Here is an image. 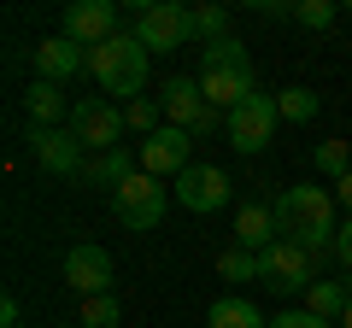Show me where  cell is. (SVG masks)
I'll return each instance as SVG.
<instances>
[{
  "mask_svg": "<svg viewBox=\"0 0 352 328\" xmlns=\"http://www.w3.org/2000/svg\"><path fill=\"white\" fill-rule=\"evenodd\" d=\"M217 276H223V281H258V253H247V246H223V253H217Z\"/></svg>",
  "mask_w": 352,
  "mask_h": 328,
  "instance_id": "7402d4cb",
  "label": "cell"
},
{
  "mask_svg": "<svg viewBox=\"0 0 352 328\" xmlns=\"http://www.w3.org/2000/svg\"><path fill=\"white\" fill-rule=\"evenodd\" d=\"M159 106H164V124L194 129V124H200V112H206V94H200L194 76H170V82L159 89Z\"/></svg>",
  "mask_w": 352,
  "mask_h": 328,
  "instance_id": "9a60e30c",
  "label": "cell"
},
{
  "mask_svg": "<svg viewBox=\"0 0 352 328\" xmlns=\"http://www.w3.org/2000/svg\"><path fill=\"white\" fill-rule=\"evenodd\" d=\"M129 12H135V41L147 53H176V47H188L200 36L194 30V12L176 6V0H135Z\"/></svg>",
  "mask_w": 352,
  "mask_h": 328,
  "instance_id": "277c9868",
  "label": "cell"
},
{
  "mask_svg": "<svg viewBox=\"0 0 352 328\" xmlns=\"http://www.w3.org/2000/svg\"><path fill=\"white\" fill-rule=\"evenodd\" d=\"M317 170H323V176H352V147L346 141H317Z\"/></svg>",
  "mask_w": 352,
  "mask_h": 328,
  "instance_id": "cb8c5ba5",
  "label": "cell"
},
{
  "mask_svg": "<svg viewBox=\"0 0 352 328\" xmlns=\"http://www.w3.org/2000/svg\"><path fill=\"white\" fill-rule=\"evenodd\" d=\"M124 129H135L141 141L159 135V129H164V106H159V100H147V94H141V100H129V106H124Z\"/></svg>",
  "mask_w": 352,
  "mask_h": 328,
  "instance_id": "44dd1931",
  "label": "cell"
},
{
  "mask_svg": "<svg viewBox=\"0 0 352 328\" xmlns=\"http://www.w3.org/2000/svg\"><path fill=\"white\" fill-rule=\"evenodd\" d=\"M276 112L288 117V124H311V117H317V94L294 82V89H282V94H276Z\"/></svg>",
  "mask_w": 352,
  "mask_h": 328,
  "instance_id": "603a6c76",
  "label": "cell"
},
{
  "mask_svg": "<svg viewBox=\"0 0 352 328\" xmlns=\"http://www.w3.org/2000/svg\"><path fill=\"white\" fill-rule=\"evenodd\" d=\"M270 328H340V323H323L311 311H282V316H270Z\"/></svg>",
  "mask_w": 352,
  "mask_h": 328,
  "instance_id": "83f0119b",
  "label": "cell"
},
{
  "mask_svg": "<svg viewBox=\"0 0 352 328\" xmlns=\"http://www.w3.org/2000/svg\"><path fill=\"white\" fill-rule=\"evenodd\" d=\"M346 299H352L346 281H317V288L305 293V311L323 316V323H340V316H346Z\"/></svg>",
  "mask_w": 352,
  "mask_h": 328,
  "instance_id": "ffe728a7",
  "label": "cell"
},
{
  "mask_svg": "<svg viewBox=\"0 0 352 328\" xmlns=\"http://www.w3.org/2000/svg\"><path fill=\"white\" fill-rule=\"evenodd\" d=\"M335 258H340V264L352 270V217L340 223V235H335Z\"/></svg>",
  "mask_w": 352,
  "mask_h": 328,
  "instance_id": "f546056e",
  "label": "cell"
},
{
  "mask_svg": "<svg viewBox=\"0 0 352 328\" xmlns=\"http://www.w3.org/2000/svg\"><path fill=\"white\" fill-rule=\"evenodd\" d=\"M65 281H71L82 299H100V293H112V281H118V270H112V253L106 246H71L65 253Z\"/></svg>",
  "mask_w": 352,
  "mask_h": 328,
  "instance_id": "30bf717a",
  "label": "cell"
},
{
  "mask_svg": "<svg viewBox=\"0 0 352 328\" xmlns=\"http://www.w3.org/2000/svg\"><path fill=\"white\" fill-rule=\"evenodd\" d=\"M335 200H340V205L352 211V176H340V182H335Z\"/></svg>",
  "mask_w": 352,
  "mask_h": 328,
  "instance_id": "d6a6232c",
  "label": "cell"
},
{
  "mask_svg": "<svg viewBox=\"0 0 352 328\" xmlns=\"http://www.w3.org/2000/svg\"><path fill=\"white\" fill-rule=\"evenodd\" d=\"M71 135L82 141V147H94V152H112L118 135H124V106L106 100V94H88V100H76V112H71Z\"/></svg>",
  "mask_w": 352,
  "mask_h": 328,
  "instance_id": "52a82bcc",
  "label": "cell"
},
{
  "mask_svg": "<svg viewBox=\"0 0 352 328\" xmlns=\"http://www.w3.org/2000/svg\"><path fill=\"white\" fill-rule=\"evenodd\" d=\"M258 281H270V293L294 299V293H311L323 276H317V258L305 253V246L276 240V246H264V253H258Z\"/></svg>",
  "mask_w": 352,
  "mask_h": 328,
  "instance_id": "5b68a950",
  "label": "cell"
},
{
  "mask_svg": "<svg viewBox=\"0 0 352 328\" xmlns=\"http://www.w3.org/2000/svg\"><path fill=\"white\" fill-rule=\"evenodd\" d=\"M65 36L94 53L100 41L118 36V6L112 0H76V6H65Z\"/></svg>",
  "mask_w": 352,
  "mask_h": 328,
  "instance_id": "7c38bea8",
  "label": "cell"
},
{
  "mask_svg": "<svg viewBox=\"0 0 352 328\" xmlns=\"http://www.w3.org/2000/svg\"><path fill=\"white\" fill-rule=\"evenodd\" d=\"M24 112H30V124H36V129H59V124H71L76 106L65 100L59 82H41V76H36V82H30V94H24Z\"/></svg>",
  "mask_w": 352,
  "mask_h": 328,
  "instance_id": "e0dca14e",
  "label": "cell"
},
{
  "mask_svg": "<svg viewBox=\"0 0 352 328\" xmlns=\"http://www.w3.org/2000/svg\"><path fill=\"white\" fill-rule=\"evenodd\" d=\"M252 12L258 18H294V6L288 0H252Z\"/></svg>",
  "mask_w": 352,
  "mask_h": 328,
  "instance_id": "4dcf8cb0",
  "label": "cell"
},
{
  "mask_svg": "<svg viewBox=\"0 0 352 328\" xmlns=\"http://www.w3.org/2000/svg\"><path fill=\"white\" fill-rule=\"evenodd\" d=\"M194 30H200L206 47L212 41H229V6H194Z\"/></svg>",
  "mask_w": 352,
  "mask_h": 328,
  "instance_id": "d4e9b609",
  "label": "cell"
},
{
  "mask_svg": "<svg viewBox=\"0 0 352 328\" xmlns=\"http://www.w3.org/2000/svg\"><path fill=\"white\" fill-rule=\"evenodd\" d=\"M282 229H276V205L270 200H247L235 211V246H247V253H264V246H276Z\"/></svg>",
  "mask_w": 352,
  "mask_h": 328,
  "instance_id": "5bb4252c",
  "label": "cell"
},
{
  "mask_svg": "<svg viewBox=\"0 0 352 328\" xmlns=\"http://www.w3.org/2000/svg\"><path fill=\"white\" fill-rule=\"evenodd\" d=\"M147 59L153 53L135 41V30H118L112 41H100V47L88 53V71H94V82H100L106 100H141V89H147Z\"/></svg>",
  "mask_w": 352,
  "mask_h": 328,
  "instance_id": "3957f363",
  "label": "cell"
},
{
  "mask_svg": "<svg viewBox=\"0 0 352 328\" xmlns=\"http://www.w3.org/2000/svg\"><path fill=\"white\" fill-rule=\"evenodd\" d=\"M200 94H206V106L212 112H235L241 100H252L258 94V82H252V59H247V47H241L235 36L229 41H212V47L200 53Z\"/></svg>",
  "mask_w": 352,
  "mask_h": 328,
  "instance_id": "7a4b0ae2",
  "label": "cell"
},
{
  "mask_svg": "<svg viewBox=\"0 0 352 328\" xmlns=\"http://www.w3.org/2000/svg\"><path fill=\"white\" fill-rule=\"evenodd\" d=\"M223 124H229V117H223V112H212V106H206V112H200V124H194L188 135H217V129H223Z\"/></svg>",
  "mask_w": 352,
  "mask_h": 328,
  "instance_id": "f1b7e54d",
  "label": "cell"
},
{
  "mask_svg": "<svg viewBox=\"0 0 352 328\" xmlns=\"http://www.w3.org/2000/svg\"><path fill=\"white\" fill-rule=\"evenodd\" d=\"M129 176H141V159H129L124 147H112V152H100V159L82 170V188H112L118 194Z\"/></svg>",
  "mask_w": 352,
  "mask_h": 328,
  "instance_id": "ac0fdd59",
  "label": "cell"
},
{
  "mask_svg": "<svg viewBox=\"0 0 352 328\" xmlns=\"http://www.w3.org/2000/svg\"><path fill=\"white\" fill-rule=\"evenodd\" d=\"M82 65H88L82 47H76L65 30H59V36H47V41H36V76H41V82H65V76H76Z\"/></svg>",
  "mask_w": 352,
  "mask_h": 328,
  "instance_id": "2e32d148",
  "label": "cell"
},
{
  "mask_svg": "<svg viewBox=\"0 0 352 328\" xmlns=\"http://www.w3.org/2000/svg\"><path fill=\"white\" fill-rule=\"evenodd\" d=\"M206 323H212V328H270L252 299H217L212 311H206Z\"/></svg>",
  "mask_w": 352,
  "mask_h": 328,
  "instance_id": "d6986e66",
  "label": "cell"
},
{
  "mask_svg": "<svg viewBox=\"0 0 352 328\" xmlns=\"http://www.w3.org/2000/svg\"><path fill=\"white\" fill-rule=\"evenodd\" d=\"M118 316H124V305H118L112 293H100V299H82V328H118Z\"/></svg>",
  "mask_w": 352,
  "mask_h": 328,
  "instance_id": "4316f807",
  "label": "cell"
},
{
  "mask_svg": "<svg viewBox=\"0 0 352 328\" xmlns=\"http://www.w3.org/2000/svg\"><path fill=\"white\" fill-rule=\"evenodd\" d=\"M30 152H36V164L47 170V176H82V141L71 135V129H30Z\"/></svg>",
  "mask_w": 352,
  "mask_h": 328,
  "instance_id": "4fadbf2b",
  "label": "cell"
},
{
  "mask_svg": "<svg viewBox=\"0 0 352 328\" xmlns=\"http://www.w3.org/2000/svg\"><path fill=\"white\" fill-rule=\"evenodd\" d=\"M276 124H282L276 94H252V100H241L235 112H229L223 135H229V147H235V152H264V147H270V135H276Z\"/></svg>",
  "mask_w": 352,
  "mask_h": 328,
  "instance_id": "8992f818",
  "label": "cell"
},
{
  "mask_svg": "<svg viewBox=\"0 0 352 328\" xmlns=\"http://www.w3.org/2000/svg\"><path fill=\"white\" fill-rule=\"evenodd\" d=\"M276 229L282 240L305 246L311 258H323V246H335V194H323L317 182H300V188L276 194Z\"/></svg>",
  "mask_w": 352,
  "mask_h": 328,
  "instance_id": "6da1fadb",
  "label": "cell"
},
{
  "mask_svg": "<svg viewBox=\"0 0 352 328\" xmlns=\"http://www.w3.org/2000/svg\"><path fill=\"white\" fill-rule=\"evenodd\" d=\"M0 328H18V299H12V293L0 299Z\"/></svg>",
  "mask_w": 352,
  "mask_h": 328,
  "instance_id": "1f68e13d",
  "label": "cell"
},
{
  "mask_svg": "<svg viewBox=\"0 0 352 328\" xmlns=\"http://www.w3.org/2000/svg\"><path fill=\"white\" fill-rule=\"evenodd\" d=\"M340 328H352V299H346V316H340Z\"/></svg>",
  "mask_w": 352,
  "mask_h": 328,
  "instance_id": "836d02e7",
  "label": "cell"
},
{
  "mask_svg": "<svg viewBox=\"0 0 352 328\" xmlns=\"http://www.w3.org/2000/svg\"><path fill=\"white\" fill-rule=\"evenodd\" d=\"M188 147H194V135H188V129H176V124H164L159 129V135H147V141H141V152H135V159H141V170H147V176H182V170H188Z\"/></svg>",
  "mask_w": 352,
  "mask_h": 328,
  "instance_id": "8fae6325",
  "label": "cell"
},
{
  "mask_svg": "<svg viewBox=\"0 0 352 328\" xmlns=\"http://www.w3.org/2000/svg\"><path fill=\"white\" fill-rule=\"evenodd\" d=\"M235 194V182L217 170V164H188L182 176H176V205H188V211H223V200Z\"/></svg>",
  "mask_w": 352,
  "mask_h": 328,
  "instance_id": "9c48e42d",
  "label": "cell"
},
{
  "mask_svg": "<svg viewBox=\"0 0 352 328\" xmlns=\"http://www.w3.org/2000/svg\"><path fill=\"white\" fill-rule=\"evenodd\" d=\"M112 211H118V223L124 229H159L164 223V188H159V176H129L124 188L112 194Z\"/></svg>",
  "mask_w": 352,
  "mask_h": 328,
  "instance_id": "ba28073f",
  "label": "cell"
},
{
  "mask_svg": "<svg viewBox=\"0 0 352 328\" xmlns=\"http://www.w3.org/2000/svg\"><path fill=\"white\" fill-rule=\"evenodd\" d=\"M335 18H340L335 0H294V24H305V30H329Z\"/></svg>",
  "mask_w": 352,
  "mask_h": 328,
  "instance_id": "484cf974",
  "label": "cell"
}]
</instances>
